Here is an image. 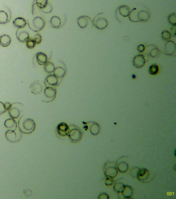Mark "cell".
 I'll return each mask as SVG.
<instances>
[{"mask_svg": "<svg viewBox=\"0 0 176 199\" xmlns=\"http://www.w3.org/2000/svg\"><path fill=\"white\" fill-rule=\"evenodd\" d=\"M16 37L20 42H26V41L30 39V35L26 31L24 30L20 31V29H18L16 32Z\"/></svg>", "mask_w": 176, "mask_h": 199, "instance_id": "cell-13", "label": "cell"}, {"mask_svg": "<svg viewBox=\"0 0 176 199\" xmlns=\"http://www.w3.org/2000/svg\"><path fill=\"white\" fill-rule=\"evenodd\" d=\"M36 43L34 40V39H29L26 41V46L29 49H32L35 47Z\"/></svg>", "mask_w": 176, "mask_h": 199, "instance_id": "cell-33", "label": "cell"}, {"mask_svg": "<svg viewBox=\"0 0 176 199\" xmlns=\"http://www.w3.org/2000/svg\"><path fill=\"white\" fill-rule=\"evenodd\" d=\"M125 186L121 183H116L114 186V189L119 193H122L124 190Z\"/></svg>", "mask_w": 176, "mask_h": 199, "instance_id": "cell-34", "label": "cell"}, {"mask_svg": "<svg viewBox=\"0 0 176 199\" xmlns=\"http://www.w3.org/2000/svg\"><path fill=\"white\" fill-rule=\"evenodd\" d=\"M44 94L48 99H51V101H52L56 97V89L51 87H47L44 90Z\"/></svg>", "mask_w": 176, "mask_h": 199, "instance_id": "cell-14", "label": "cell"}, {"mask_svg": "<svg viewBox=\"0 0 176 199\" xmlns=\"http://www.w3.org/2000/svg\"><path fill=\"white\" fill-rule=\"evenodd\" d=\"M36 60L39 64L45 65L48 62V57L45 53L40 52L36 55Z\"/></svg>", "mask_w": 176, "mask_h": 199, "instance_id": "cell-16", "label": "cell"}, {"mask_svg": "<svg viewBox=\"0 0 176 199\" xmlns=\"http://www.w3.org/2000/svg\"><path fill=\"white\" fill-rule=\"evenodd\" d=\"M25 194L27 196H30L32 195V192L30 190H28L25 192Z\"/></svg>", "mask_w": 176, "mask_h": 199, "instance_id": "cell-45", "label": "cell"}, {"mask_svg": "<svg viewBox=\"0 0 176 199\" xmlns=\"http://www.w3.org/2000/svg\"><path fill=\"white\" fill-rule=\"evenodd\" d=\"M176 25H174V26H173V27H172V28H171V29L172 35H173L174 37H175V36H176Z\"/></svg>", "mask_w": 176, "mask_h": 199, "instance_id": "cell-43", "label": "cell"}, {"mask_svg": "<svg viewBox=\"0 0 176 199\" xmlns=\"http://www.w3.org/2000/svg\"><path fill=\"white\" fill-rule=\"evenodd\" d=\"M66 74V71L62 67H58L55 68L53 72V75L56 76L58 78H62Z\"/></svg>", "mask_w": 176, "mask_h": 199, "instance_id": "cell-23", "label": "cell"}, {"mask_svg": "<svg viewBox=\"0 0 176 199\" xmlns=\"http://www.w3.org/2000/svg\"><path fill=\"white\" fill-rule=\"evenodd\" d=\"M4 126L9 130H15L17 128V123L13 118H9L5 120Z\"/></svg>", "mask_w": 176, "mask_h": 199, "instance_id": "cell-19", "label": "cell"}, {"mask_svg": "<svg viewBox=\"0 0 176 199\" xmlns=\"http://www.w3.org/2000/svg\"><path fill=\"white\" fill-rule=\"evenodd\" d=\"M48 0H35L34 4H36L40 9L44 8L48 4Z\"/></svg>", "mask_w": 176, "mask_h": 199, "instance_id": "cell-29", "label": "cell"}, {"mask_svg": "<svg viewBox=\"0 0 176 199\" xmlns=\"http://www.w3.org/2000/svg\"><path fill=\"white\" fill-rule=\"evenodd\" d=\"M103 13H100L96 15L93 20V25L99 30L104 29L107 27L108 25L107 19L103 16Z\"/></svg>", "mask_w": 176, "mask_h": 199, "instance_id": "cell-5", "label": "cell"}, {"mask_svg": "<svg viewBox=\"0 0 176 199\" xmlns=\"http://www.w3.org/2000/svg\"><path fill=\"white\" fill-rule=\"evenodd\" d=\"M52 9H53V7H52L51 4L48 3V4L44 8H42L41 10H42V11H43V13L48 14V13H50V12H51Z\"/></svg>", "mask_w": 176, "mask_h": 199, "instance_id": "cell-37", "label": "cell"}, {"mask_svg": "<svg viewBox=\"0 0 176 199\" xmlns=\"http://www.w3.org/2000/svg\"><path fill=\"white\" fill-rule=\"evenodd\" d=\"M137 49H138V52L142 53V52H143L145 50V47L144 46V45L141 44V45H139L138 46V48Z\"/></svg>", "mask_w": 176, "mask_h": 199, "instance_id": "cell-42", "label": "cell"}, {"mask_svg": "<svg viewBox=\"0 0 176 199\" xmlns=\"http://www.w3.org/2000/svg\"><path fill=\"white\" fill-rule=\"evenodd\" d=\"M107 194L106 193H101L100 194L99 197V199H108L109 197H106V196H107Z\"/></svg>", "mask_w": 176, "mask_h": 199, "instance_id": "cell-44", "label": "cell"}, {"mask_svg": "<svg viewBox=\"0 0 176 199\" xmlns=\"http://www.w3.org/2000/svg\"><path fill=\"white\" fill-rule=\"evenodd\" d=\"M149 174V172L147 169L145 168L139 169L137 174V177L138 178V180L141 181H144L148 177Z\"/></svg>", "mask_w": 176, "mask_h": 199, "instance_id": "cell-20", "label": "cell"}, {"mask_svg": "<svg viewBox=\"0 0 176 199\" xmlns=\"http://www.w3.org/2000/svg\"><path fill=\"white\" fill-rule=\"evenodd\" d=\"M11 38L7 34H3L0 36V45L2 47H8L11 43Z\"/></svg>", "mask_w": 176, "mask_h": 199, "instance_id": "cell-18", "label": "cell"}, {"mask_svg": "<svg viewBox=\"0 0 176 199\" xmlns=\"http://www.w3.org/2000/svg\"><path fill=\"white\" fill-rule=\"evenodd\" d=\"M176 52V44L173 41H167L165 46L164 53L166 55H172Z\"/></svg>", "mask_w": 176, "mask_h": 199, "instance_id": "cell-10", "label": "cell"}, {"mask_svg": "<svg viewBox=\"0 0 176 199\" xmlns=\"http://www.w3.org/2000/svg\"><path fill=\"white\" fill-rule=\"evenodd\" d=\"M45 22L43 18L40 17H36L33 21L32 27L30 29L35 32H39L43 29L45 27Z\"/></svg>", "mask_w": 176, "mask_h": 199, "instance_id": "cell-7", "label": "cell"}, {"mask_svg": "<svg viewBox=\"0 0 176 199\" xmlns=\"http://www.w3.org/2000/svg\"><path fill=\"white\" fill-rule=\"evenodd\" d=\"M8 15L4 10H0V24H4L8 23Z\"/></svg>", "mask_w": 176, "mask_h": 199, "instance_id": "cell-27", "label": "cell"}, {"mask_svg": "<svg viewBox=\"0 0 176 199\" xmlns=\"http://www.w3.org/2000/svg\"><path fill=\"white\" fill-rule=\"evenodd\" d=\"M24 107V105L20 103L16 102L13 103L8 110L9 115L14 119L19 118L23 112Z\"/></svg>", "mask_w": 176, "mask_h": 199, "instance_id": "cell-4", "label": "cell"}, {"mask_svg": "<svg viewBox=\"0 0 176 199\" xmlns=\"http://www.w3.org/2000/svg\"><path fill=\"white\" fill-rule=\"evenodd\" d=\"M100 130V126L98 123L93 122L90 127V132L94 135H98Z\"/></svg>", "mask_w": 176, "mask_h": 199, "instance_id": "cell-25", "label": "cell"}, {"mask_svg": "<svg viewBox=\"0 0 176 199\" xmlns=\"http://www.w3.org/2000/svg\"><path fill=\"white\" fill-rule=\"evenodd\" d=\"M113 183V179L112 177H107V178H106V184L107 186H110Z\"/></svg>", "mask_w": 176, "mask_h": 199, "instance_id": "cell-41", "label": "cell"}, {"mask_svg": "<svg viewBox=\"0 0 176 199\" xmlns=\"http://www.w3.org/2000/svg\"><path fill=\"white\" fill-rule=\"evenodd\" d=\"M117 168L119 171L124 173L127 171L128 168V165L125 162H121L117 165Z\"/></svg>", "mask_w": 176, "mask_h": 199, "instance_id": "cell-30", "label": "cell"}, {"mask_svg": "<svg viewBox=\"0 0 176 199\" xmlns=\"http://www.w3.org/2000/svg\"><path fill=\"white\" fill-rule=\"evenodd\" d=\"M133 66L137 68H141L145 65L146 60L144 55H138L133 58L132 60Z\"/></svg>", "mask_w": 176, "mask_h": 199, "instance_id": "cell-9", "label": "cell"}, {"mask_svg": "<svg viewBox=\"0 0 176 199\" xmlns=\"http://www.w3.org/2000/svg\"><path fill=\"white\" fill-rule=\"evenodd\" d=\"M168 21L172 26L176 25V14L175 13L171 14L168 17Z\"/></svg>", "mask_w": 176, "mask_h": 199, "instance_id": "cell-35", "label": "cell"}, {"mask_svg": "<svg viewBox=\"0 0 176 199\" xmlns=\"http://www.w3.org/2000/svg\"><path fill=\"white\" fill-rule=\"evenodd\" d=\"M7 111L5 106V104L3 102H0V115H2L5 112Z\"/></svg>", "mask_w": 176, "mask_h": 199, "instance_id": "cell-39", "label": "cell"}, {"mask_svg": "<svg viewBox=\"0 0 176 199\" xmlns=\"http://www.w3.org/2000/svg\"><path fill=\"white\" fill-rule=\"evenodd\" d=\"M46 81L51 86H57L58 84V78L54 75H49L46 78Z\"/></svg>", "mask_w": 176, "mask_h": 199, "instance_id": "cell-21", "label": "cell"}, {"mask_svg": "<svg viewBox=\"0 0 176 199\" xmlns=\"http://www.w3.org/2000/svg\"><path fill=\"white\" fill-rule=\"evenodd\" d=\"M50 24L52 27L58 29L61 26V20L58 16H53L50 19Z\"/></svg>", "mask_w": 176, "mask_h": 199, "instance_id": "cell-24", "label": "cell"}, {"mask_svg": "<svg viewBox=\"0 0 176 199\" xmlns=\"http://www.w3.org/2000/svg\"><path fill=\"white\" fill-rule=\"evenodd\" d=\"M14 26L18 29H23L26 25V21L24 18L18 17L13 21Z\"/></svg>", "mask_w": 176, "mask_h": 199, "instance_id": "cell-17", "label": "cell"}, {"mask_svg": "<svg viewBox=\"0 0 176 199\" xmlns=\"http://www.w3.org/2000/svg\"><path fill=\"white\" fill-rule=\"evenodd\" d=\"M149 73L150 74L154 75L157 74L158 72V66L157 64H152L149 67Z\"/></svg>", "mask_w": 176, "mask_h": 199, "instance_id": "cell-31", "label": "cell"}, {"mask_svg": "<svg viewBox=\"0 0 176 199\" xmlns=\"http://www.w3.org/2000/svg\"><path fill=\"white\" fill-rule=\"evenodd\" d=\"M159 55H160V51L157 47L154 46V48L150 49V51L149 52V55L152 58H154L158 57Z\"/></svg>", "mask_w": 176, "mask_h": 199, "instance_id": "cell-32", "label": "cell"}, {"mask_svg": "<svg viewBox=\"0 0 176 199\" xmlns=\"http://www.w3.org/2000/svg\"><path fill=\"white\" fill-rule=\"evenodd\" d=\"M122 193L125 198H131V196L133 193L131 187L128 186H125L124 190L122 192Z\"/></svg>", "mask_w": 176, "mask_h": 199, "instance_id": "cell-26", "label": "cell"}, {"mask_svg": "<svg viewBox=\"0 0 176 199\" xmlns=\"http://www.w3.org/2000/svg\"><path fill=\"white\" fill-rule=\"evenodd\" d=\"M118 10L120 15L123 17L129 16L131 11L130 7L126 5H122L120 7H119Z\"/></svg>", "mask_w": 176, "mask_h": 199, "instance_id": "cell-22", "label": "cell"}, {"mask_svg": "<svg viewBox=\"0 0 176 199\" xmlns=\"http://www.w3.org/2000/svg\"><path fill=\"white\" fill-rule=\"evenodd\" d=\"M90 22H91V19L87 16H82L79 17L78 19V24L82 29L86 28Z\"/></svg>", "mask_w": 176, "mask_h": 199, "instance_id": "cell-15", "label": "cell"}, {"mask_svg": "<svg viewBox=\"0 0 176 199\" xmlns=\"http://www.w3.org/2000/svg\"><path fill=\"white\" fill-rule=\"evenodd\" d=\"M128 17L130 21L138 23L139 21H147L150 18V15L146 10H139L138 8H134L130 11Z\"/></svg>", "mask_w": 176, "mask_h": 199, "instance_id": "cell-2", "label": "cell"}, {"mask_svg": "<svg viewBox=\"0 0 176 199\" xmlns=\"http://www.w3.org/2000/svg\"><path fill=\"white\" fill-rule=\"evenodd\" d=\"M16 130H9L5 133L6 138L9 142L13 143L17 142L19 141L21 139V135L20 134L21 132H20V133L17 134V133L16 132Z\"/></svg>", "mask_w": 176, "mask_h": 199, "instance_id": "cell-8", "label": "cell"}, {"mask_svg": "<svg viewBox=\"0 0 176 199\" xmlns=\"http://www.w3.org/2000/svg\"><path fill=\"white\" fill-rule=\"evenodd\" d=\"M42 83L40 81H35L31 84L30 86V90L33 94L37 95L40 94L42 92L43 89Z\"/></svg>", "mask_w": 176, "mask_h": 199, "instance_id": "cell-12", "label": "cell"}, {"mask_svg": "<svg viewBox=\"0 0 176 199\" xmlns=\"http://www.w3.org/2000/svg\"><path fill=\"white\" fill-rule=\"evenodd\" d=\"M171 34L169 31L164 30L161 34V37L164 41H168L171 38Z\"/></svg>", "mask_w": 176, "mask_h": 199, "instance_id": "cell-36", "label": "cell"}, {"mask_svg": "<svg viewBox=\"0 0 176 199\" xmlns=\"http://www.w3.org/2000/svg\"><path fill=\"white\" fill-rule=\"evenodd\" d=\"M136 167H134L133 168H132L131 171H130V173H131V174L132 176H134V177H137V174H138V171L139 170V168H137V170H136Z\"/></svg>", "mask_w": 176, "mask_h": 199, "instance_id": "cell-40", "label": "cell"}, {"mask_svg": "<svg viewBox=\"0 0 176 199\" xmlns=\"http://www.w3.org/2000/svg\"><path fill=\"white\" fill-rule=\"evenodd\" d=\"M34 40L36 44H40L42 41V37L41 35L39 34H36L34 35Z\"/></svg>", "mask_w": 176, "mask_h": 199, "instance_id": "cell-38", "label": "cell"}, {"mask_svg": "<svg viewBox=\"0 0 176 199\" xmlns=\"http://www.w3.org/2000/svg\"><path fill=\"white\" fill-rule=\"evenodd\" d=\"M57 133L61 136H66L68 135L69 130V126L65 122H61L57 126Z\"/></svg>", "mask_w": 176, "mask_h": 199, "instance_id": "cell-11", "label": "cell"}, {"mask_svg": "<svg viewBox=\"0 0 176 199\" xmlns=\"http://www.w3.org/2000/svg\"><path fill=\"white\" fill-rule=\"evenodd\" d=\"M44 69L45 71L48 73H53L54 71L55 65L53 63L49 62L44 65Z\"/></svg>", "mask_w": 176, "mask_h": 199, "instance_id": "cell-28", "label": "cell"}, {"mask_svg": "<svg viewBox=\"0 0 176 199\" xmlns=\"http://www.w3.org/2000/svg\"><path fill=\"white\" fill-rule=\"evenodd\" d=\"M67 136H69L72 142H78L82 139V131L78 126L75 125H70L69 126Z\"/></svg>", "mask_w": 176, "mask_h": 199, "instance_id": "cell-3", "label": "cell"}, {"mask_svg": "<svg viewBox=\"0 0 176 199\" xmlns=\"http://www.w3.org/2000/svg\"><path fill=\"white\" fill-rule=\"evenodd\" d=\"M17 126L18 129L21 133L27 135L32 133L35 131L36 123L33 119L22 116L18 121Z\"/></svg>", "mask_w": 176, "mask_h": 199, "instance_id": "cell-1", "label": "cell"}, {"mask_svg": "<svg viewBox=\"0 0 176 199\" xmlns=\"http://www.w3.org/2000/svg\"><path fill=\"white\" fill-rule=\"evenodd\" d=\"M104 173L106 177L114 178L117 175V169L113 162H108L104 166Z\"/></svg>", "mask_w": 176, "mask_h": 199, "instance_id": "cell-6", "label": "cell"}]
</instances>
